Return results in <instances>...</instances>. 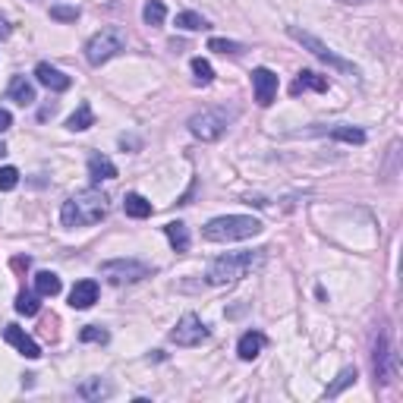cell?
<instances>
[{"label": "cell", "mask_w": 403, "mask_h": 403, "mask_svg": "<svg viewBox=\"0 0 403 403\" xmlns=\"http://www.w3.org/2000/svg\"><path fill=\"white\" fill-rule=\"evenodd\" d=\"M101 277H107L111 284H135L142 277L151 274V268L145 261H135V259H111V261H101Z\"/></svg>", "instance_id": "52a82bcc"}, {"label": "cell", "mask_w": 403, "mask_h": 403, "mask_svg": "<svg viewBox=\"0 0 403 403\" xmlns=\"http://www.w3.org/2000/svg\"><path fill=\"white\" fill-rule=\"evenodd\" d=\"M120 51H127V35L120 29H101L98 35L89 38L85 60H89L91 67H101V63H107L111 57H117Z\"/></svg>", "instance_id": "277c9868"}, {"label": "cell", "mask_w": 403, "mask_h": 403, "mask_svg": "<svg viewBox=\"0 0 403 403\" xmlns=\"http://www.w3.org/2000/svg\"><path fill=\"white\" fill-rule=\"evenodd\" d=\"M98 303V284L95 281H79L69 290V306L73 309H91Z\"/></svg>", "instance_id": "4fadbf2b"}, {"label": "cell", "mask_w": 403, "mask_h": 403, "mask_svg": "<svg viewBox=\"0 0 403 403\" xmlns=\"http://www.w3.org/2000/svg\"><path fill=\"white\" fill-rule=\"evenodd\" d=\"M35 290L38 296H57L60 293V277L54 271H38L35 274Z\"/></svg>", "instance_id": "44dd1931"}, {"label": "cell", "mask_w": 403, "mask_h": 403, "mask_svg": "<svg viewBox=\"0 0 403 403\" xmlns=\"http://www.w3.org/2000/svg\"><path fill=\"white\" fill-rule=\"evenodd\" d=\"M167 239H171V246L177 249V252H189V230L183 221H171V224L164 227Z\"/></svg>", "instance_id": "ffe728a7"}, {"label": "cell", "mask_w": 403, "mask_h": 403, "mask_svg": "<svg viewBox=\"0 0 403 403\" xmlns=\"http://www.w3.org/2000/svg\"><path fill=\"white\" fill-rule=\"evenodd\" d=\"M372 369H375V378H378L381 384H388L391 375H394V353H391L388 331H384V328L375 334V344H372Z\"/></svg>", "instance_id": "9c48e42d"}, {"label": "cell", "mask_w": 403, "mask_h": 403, "mask_svg": "<svg viewBox=\"0 0 403 403\" xmlns=\"http://www.w3.org/2000/svg\"><path fill=\"white\" fill-rule=\"evenodd\" d=\"M171 340L177 347H199L202 340H208V328L202 325L199 315H183V318L177 321V328L171 331Z\"/></svg>", "instance_id": "ba28073f"}, {"label": "cell", "mask_w": 403, "mask_h": 403, "mask_svg": "<svg viewBox=\"0 0 403 403\" xmlns=\"http://www.w3.org/2000/svg\"><path fill=\"white\" fill-rule=\"evenodd\" d=\"M3 340H7V344H13L25 359H38V356H41V347H38L23 328H16V325H7V328H3Z\"/></svg>", "instance_id": "8fae6325"}, {"label": "cell", "mask_w": 403, "mask_h": 403, "mask_svg": "<svg viewBox=\"0 0 403 403\" xmlns=\"http://www.w3.org/2000/svg\"><path fill=\"white\" fill-rule=\"evenodd\" d=\"M10 32H13V29H10V23L0 16V41H3V38H10Z\"/></svg>", "instance_id": "d590c367"}, {"label": "cell", "mask_w": 403, "mask_h": 403, "mask_svg": "<svg viewBox=\"0 0 403 403\" xmlns=\"http://www.w3.org/2000/svg\"><path fill=\"white\" fill-rule=\"evenodd\" d=\"M252 89H255V101H259L261 107H268L277 95V76L271 73L268 67L252 69Z\"/></svg>", "instance_id": "30bf717a"}, {"label": "cell", "mask_w": 403, "mask_h": 403, "mask_svg": "<svg viewBox=\"0 0 403 403\" xmlns=\"http://www.w3.org/2000/svg\"><path fill=\"white\" fill-rule=\"evenodd\" d=\"M142 19H145L149 25H164L167 7L161 3V0H149V3H145V10H142Z\"/></svg>", "instance_id": "cb8c5ba5"}, {"label": "cell", "mask_w": 403, "mask_h": 403, "mask_svg": "<svg viewBox=\"0 0 403 403\" xmlns=\"http://www.w3.org/2000/svg\"><path fill=\"white\" fill-rule=\"evenodd\" d=\"M10 265H13V271H19V274H23V271H29L32 259H29V255H16V259L10 261Z\"/></svg>", "instance_id": "836d02e7"}, {"label": "cell", "mask_w": 403, "mask_h": 403, "mask_svg": "<svg viewBox=\"0 0 403 403\" xmlns=\"http://www.w3.org/2000/svg\"><path fill=\"white\" fill-rule=\"evenodd\" d=\"M287 35L293 38V41H299V45L306 47V51H312L315 57L318 60H325V63H328V67H334L337 73H347V76H359V69L353 67L350 60H344L340 57V54H334L331 51L328 45H325V41H318V38L312 35V32H303L299 29V25H290V29H287Z\"/></svg>", "instance_id": "5b68a950"}, {"label": "cell", "mask_w": 403, "mask_h": 403, "mask_svg": "<svg viewBox=\"0 0 403 403\" xmlns=\"http://www.w3.org/2000/svg\"><path fill=\"white\" fill-rule=\"evenodd\" d=\"M208 47H211V51H217V54H233V57L246 51V47L239 45V41H227V38H211Z\"/></svg>", "instance_id": "4dcf8cb0"}, {"label": "cell", "mask_w": 403, "mask_h": 403, "mask_svg": "<svg viewBox=\"0 0 403 403\" xmlns=\"http://www.w3.org/2000/svg\"><path fill=\"white\" fill-rule=\"evenodd\" d=\"M67 127L73 129V133H83V129L95 127V113H91V107H89V105H79L73 117L67 120Z\"/></svg>", "instance_id": "7402d4cb"}, {"label": "cell", "mask_w": 403, "mask_h": 403, "mask_svg": "<svg viewBox=\"0 0 403 403\" xmlns=\"http://www.w3.org/2000/svg\"><path fill=\"white\" fill-rule=\"evenodd\" d=\"M79 340H83V344H107V340H111V334H107L101 325H89V328L79 331Z\"/></svg>", "instance_id": "f1b7e54d"}, {"label": "cell", "mask_w": 403, "mask_h": 403, "mask_svg": "<svg viewBox=\"0 0 403 403\" xmlns=\"http://www.w3.org/2000/svg\"><path fill=\"white\" fill-rule=\"evenodd\" d=\"M3 155H7V145H3V142H0V157H3Z\"/></svg>", "instance_id": "74e56055"}, {"label": "cell", "mask_w": 403, "mask_h": 403, "mask_svg": "<svg viewBox=\"0 0 403 403\" xmlns=\"http://www.w3.org/2000/svg\"><path fill=\"white\" fill-rule=\"evenodd\" d=\"M230 120H233L230 111H224V107H208V111H199L189 117V133H193L195 139H202V142H215V139L224 135Z\"/></svg>", "instance_id": "8992f818"}, {"label": "cell", "mask_w": 403, "mask_h": 403, "mask_svg": "<svg viewBox=\"0 0 403 403\" xmlns=\"http://www.w3.org/2000/svg\"><path fill=\"white\" fill-rule=\"evenodd\" d=\"M177 29H183V32L208 29V19L199 16V13H193V10H183V13H177Z\"/></svg>", "instance_id": "603a6c76"}, {"label": "cell", "mask_w": 403, "mask_h": 403, "mask_svg": "<svg viewBox=\"0 0 403 403\" xmlns=\"http://www.w3.org/2000/svg\"><path fill=\"white\" fill-rule=\"evenodd\" d=\"M107 215V195L101 189H83L73 199L63 202L60 208V221L63 227H91Z\"/></svg>", "instance_id": "6da1fadb"}, {"label": "cell", "mask_w": 403, "mask_h": 403, "mask_svg": "<svg viewBox=\"0 0 403 403\" xmlns=\"http://www.w3.org/2000/svg\"><path fill=\"white\" fill-rule=\"evenodd\" d=\"M353 381H356V369H353V366L340 369V375H337V381H334V384H331L328 391H325V397H337V394H340V391H344V388H350Z\"/></svg>", "instance_id": "83f0119b"}, {"label": "cell", "mask_w": 403, "mask_h": 403, "mask_svg": "<svg viewBox=\"0 0 403 403\" xmlns=\"http://www.w3.org/2000/svg\"><path fill=\"white\" fill-rule=\"evenodd\" d=\"M123 211H127L129 217H135V221H142V217L151 215V202L139 193H129L127 199H123Z\"/></svg>", "instance_id": "d6986e66"}, {"label": "cell", "mask_w": 403, "mask_h": 403, "mask_svg": "<svg viewBox=\"0 0 403 403\" xmlns=\"http://www.w3.org/2000/svg\"><path fill=\"white\" fill-rule=\"evenodd\" d=\"M16 312H19V315H38V312H41V303H38L35 293L19 290V296H16Z\"/></svg>", "instance_id": "484cf974"}, {"label": "cell", "mask_w": 403, "mask_h": 403, "mask_svg": "<svg viewBox=\"0 0 403 403\" xmlns=\"http://www.w3.org/2000/svg\"><path fill=\"white\" fill-rule=\"evenodd\" d=\"M10 127H13V117H10V111H3V107H0V133H7Z\"/></svg>", "instance_id": "e575fe53"}, {"label": "cell", "mask_w": 403, "mask_h": 403, "mask_svg": "<svg viewBox=\"0 0 403 403\" xmlns=\"http://www.w3.org/2000/svg\"><path fill=\"white\" fill-rule=\"evenodd\" d=\"M340 3H369V0H340Z\"/></svg>", "instance_id": "8d00e7d4"}, {"label": "cell", "mask_w": 403, "mask_h": 403, "mask_svg": "<svg viewBox=\"0 0 403 403\" xmlns=\"http://www.w3.org/2000/svg\"><path fill=\"white\" fill-rule=\"evenodd\" d=\"M331 139H340V142H350V145H362L366 142V133L359 127H334L331 129Z\"/></svg>", "instance_id": "d4e9b609"}, {"label": "cell", "mask_w": 403, "mask_h": 403, "mask_svg": "<svg viewBox=\"0 0 403 403\" xmlns=\"http://www.w3.org/2000/svg\"><path fill=\"white\" fill-rule=\"evenodd\" d=\"M41 334L45 337H57V315H45V318H41Z\"/></svg>", "instance_id": "d6a6232c"}, {"label": "cell", "mask_w": 403, "mask_h": 403, "mask_svg": "<svg viewBox=\"0 0 403 403\" xmlns=\"http://www.w3.org/2000/svg\"><path fill=\"white\" fill-rule=\"evenodd\" d=\"M111 394H113V384L105 378H89L76 388V397H83V400H107Z\"/></svg>", "instance_id": "5bb4252c"}, {"label": "cell", "mask_w": 403, "mask_h": 403, "mask_svg": "<svg viewBox=\"0 0 403 403\" xmlns=\"http://www.w3.org/2000/svg\"><path fill=\"white\" fill-rule=\"evenodd\" d=\"M193 79H195V85H211V79H215V69H211L208 60H202V57L193 60Z\"/></svg>", "instance_id": "4316f807"}, {"label": "cell", "mask_w": 403, "mask_h": 403, "mask_svg": "<svg viewBox=\"0 0 403 403\" xmlns=\"http://www.w3.org/2000/svg\"><path fill=\"white\" fill-rule=\"evenodd\" d=\"M205 239L211 243H233V239H249L261 233V221L249 215H227V217H215L205 224Z\"/></svg>", "instance_id": "3957f363"}, {"label": "cell", "mask_w": 403, "mask_h": 403, "mask_svg": "<svg viewBox=\"0 0 403 403\" xmlns=\"http://www.w3.org/2000/svg\"><path fill=\"white\" fill-rule=\"evenodd\" d=\"M10 98H13L16 105H23V107H29V105H35L38 98H35V85L25 79V76H16L13 83H10Z\"/></svg>", "instance_id": "e0dca14e"}, {"label": "cell", "mask_w": 403, "mask_h": 403, "mask_svg": "<svg viewBox=\"0 0 403 403\" xmlns=\"http://www.w3.org/2000/svg\"><path fill=\"white\" fill-rule=\"evenodd\" d=\"M265 252L268 249H249V252H230V255H221L208 265V284L211 287H227V284H237L239 277H246L249 271H255L265 261Z\"/></svg>", "instance_id": "7a4b0ae2"}, {"label": "cell", "mask_w": 403, "mask_h": 403, "mask_svg": "<svg viewBox=\"0 0 403 403\" xmlns=\"http://www.w3.org/2000/svg\"><path fill=\"white\" fill-rule=\"evenodd\" d=\"M16 183H19V171L16 167H0V193L16 189Z\"/></svg>", "instance_id": "1f68e13d"}, {"label": "cell", "mask_w": 403, "mask_h": 403, "mask_svg": "<svg viewBox=\"0 0 403 403\" xmlns=\"http://www.w3.org/2000/svg\"><path fill=\"white\" fill-rule=\"evenodd\" d=\"M35 79L45 85V89H51V91H67L69 85H73V79H69L67 73H60L57 67H51V63H38Z\"/></svg>", "instance_id": "7c38bea8"}, {"label": "cell", "mask_w": 403, "mask_h": 403, "mask_svg": "<svg viewBox=\"0 0 403 403\" xmlns=\"http://www.w3.org/2000/svg\"><path fill=\"white\" fill-rule=\"evenodd\" d=\"M268 344V340H265V334H261V331H246V334L239 337V344H237V353H239V359H255L261 353V347Z\"/></svg>", "instance_id": "9a60e30c"}, {"label": "cell", "mask_w": 403, "mask_h": 403, "mask_svg": "<svg viewBox=\"0 0 403 403\" xmlns=\"http://www.w3.org/2000/svg\"><path fill=\"white\" fill-rule=\"evenodd\" d=\"M89 177L95 179V183H101V179H113V177H117V167H113L111 157L91 155L89 157Z\"/></svg>", "instance_id": "ac0fdd59"}, {"label": "cell", "mask_w": 403, "mask_h": 403, "mask_svg": "<svg viewBox=\"0 0 403 403\" xmlns=\"http://www.w3.org/2000/svg\"><path fill=\"white\" fill-rule=\"evenodd\" d=\"M306 89L328 91V76H318V73H312V69H303V73L296 76V83H293L290 95H299V91H306Z\"/></svg>", "instance_id": "2e32d148"}, {"label": "cell", "mask_w": 403, "mask_h": 403, "mask_svg": "<svg viewBox=\"0 0 403 403\" xmlns=\"http://www.w3.org/2000/svg\"><path fill=\"white\" fill-rule=\"evenodd\" d=\"M51 19H57V23H76V19H79V7L54 3V7H51Z\"/></svg>", "instance_id": "f546056e"}]
</instances>
